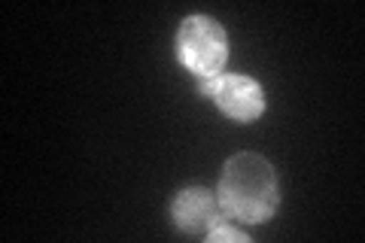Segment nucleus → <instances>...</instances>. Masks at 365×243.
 I'll return each mask as SVG.
<instances>
[{
  "mask_svg": "<svg viewBox=\"0 0 365 243\" xmlns=\"http://www.w3.org/2000/svg\"><path fill=\"white\" fill-rule=\"evenodd\" d=\"M222 213L237 222H268L280 207V182L268 158L256 152H237L222 165L216 189Z\"/></svg>",
  "mask_w": 365,
  "mask_h": 243,
  "instance_id": "nucleus-1",
  "label": "nucleus"
},
{
  "mask_svg": "<svg viewBox=\"0 0 365 243\" xmlns=\"http://www.w3.org/2000/svg\"><path fill=\"white\" fill-rule=\"evenodd\" d=\"M177 58L198 79L220 76L228 58V37L222 25L210 16L182 19V25L177 31Z\"/></svg>",
  "mask_w": 365,
  "mask_h": 243,
  "instance_id": "nucleus-2",
  "label": "nucleus"
},
{
  "mask_svg": "<svg viewBox=\"0 0 365 243\" xmlns=\"http://www.w3.org/2000/svg\"><path fill=\"white\" fill-rule=\"evenodd\" d=\"M198 91L213 98L216 107L235 122H256L265 113V91L256 79L241 73H220L213 79H201Z\"/></svg>",
  "mask_w": 365,
  "mask_h": 243,
  "instance_id": "nucleus-3",
  "label": "nucleus"
},
{
  "mask_svg": "<svg viewBox=\"0 0 365 243\" xmlns=\"http://www.w3.org/2000/svg\"><path fill=\"white\" fill-rule=\"evenodd\" d=\"M170 216H174V225L186 234H207L222 222V207L207 189H182L170 204Z\"/></svg>",
  "mask_w": 365,
  "mask_h": 243,
  "instance_id": "nucleus-4",
  "label": "nucleus"
},
{
  "mask_svg": "<svg viewBox=\"0 0 365 243\" xmlns=\"http://www.w3.org/2000/svg\"><path fill=\"white\" fill-rule=\"evenodd\" d=\"M207 240H210V243H220V240H237V243H247L250 237L244 234V231H237V228H232V225L220 222L216 228H210V231H207Z\"/></svg>",
  "mask_w": 365,
  "mask_h": 243,
  "instance_id": "nucleus-5",
  "label": "nucleus"
}]
</instances>
